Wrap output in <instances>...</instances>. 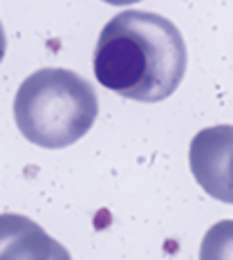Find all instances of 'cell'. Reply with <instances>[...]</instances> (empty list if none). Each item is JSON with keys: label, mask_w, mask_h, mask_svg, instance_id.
Returning <instances> with one entry per match:
<instances>
[{"label": "cell", "mask_w": 233, "mask_h": 260, "mask_svg": "<svg viewBox=\"0 0 233 260\" xmlns=\"http://www.w3.org/2000/svg\"><path fill=\"white\" fill-rule=\"evenodd\" d=\"M188 52L175 23L126 9L108 20L94 50V74L106 90L139 104L164 101L180 88Z\"/></svg>", "instance_id": "obj_1"}, {"label": "cell", "mask_w": 233, "mask_h": 260, "mask_svg": "<svg viewBox=\"0 0 233 260\" xmlns=\"http://www.w3.org/2000/svg\"><path fill=\"white\" fill-rule=\"evenodd\" d=\"M99 115V99L88 79L72 70L43 68L29 74L14 99L20 135L41 148H68L88 135Z\"/></svg>", "instance_id": "obj_2"}, {"label": "cell", "mask_w": 233, "mask_h": 260, "mask_svg": "<svg viewBox=\"0 0 233 260\" xmlns=\"http://www.w3.org/2000/svg\"><path fill=\"white\" fill-rule=\"evenodd\" d=\"M191 171L199 186L229 204L231 191V126H215L195 135L191 144Z\"/></svg>", "instance_id": "obj_3"}, {"label": "cell", "mask_w": 233, "mask_h": 260, "mask_svg": "<svg viewBox=\"0 0 233 260\" xmlns=\"http://www.w3.org/2000/svg\"><path fill=\"white\" fill-rule=\"evenodd\" d=\"M0 260H72V256L34 220L0 213Z\"/></svg>", "instance_id": "obj_4"}, {"label": "cell", "mask_w": 233, "mask_h": 260, "mask_svg": "<svg viewBox=\"0 0 233 260\" xmlns=\"http://www.w3.org/2000/svg\"><path fill=\"white\" fill-rule=\"evenodd\" d=\"M231 226V222H220L218 226H213V231L204 238V245H202V260H222V253L229 251V240L231 238H226V242H222V234H224L226 229Z\"/></svg>", "instance_id": "obj_5"}, {"label": "cell", "mask_w": 233, "mask_h": 260, "mask_svg": "<svg viewBox=\"0 0 233 260\" xmlns=\"http://www.w3.org/2000/svg\"><path fill=\"white\" fill-rule=\"evenodd\" d=\"M5 52H7V36H5L3 23H0V63H3V58H5Z\"/></svg>", "instance_id": "obj_6"}, {"label": "cell", "mask_w": 233, "mask_h": 260, "mask_svg": "<svg viewBox=\"0 0 233 260\" xmlns=\"http://www.w3.org/2000/svg\"><path fill=\"white\" fill-rule=\"evenodd\" d=\"M108 5H117V7H128V5H135V3H142V0H104Z\"/></svg>", "instance_id": "obj_7"}]
</instances>
